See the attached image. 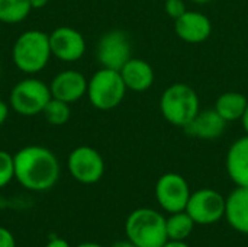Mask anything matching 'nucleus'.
<instances>
[{"mask_svg":"<svg viewBox=\"0 0 248 247\" xmlns=\"http://www.w3.org/2000/svg\"><path fill=\"white\" fill-rule=\"evenodd\" d=\"M15 179L28 191L45 192L60 179V162L44 146H26L13 154Z\"/></svg>","mask_w":248,"mask_h":247,"instance_id":"1","label":"nucleus"},{"mask_svg":"<svg viewBox=\"0 0 248 247\" xmlns=\"http://www.w3.org/2000/svg\"><path fill=\"white\" fill-rule=\"evenodd\" d=\"M49 35L39 29L22 32L12 48V60L17 70L25 74H36L42 71L51 58Z\"/></svg>","mask_w":248,"mask_h":247,"instance_id":"2","label":"nucleus"},{"mask_svg":"<svg viewBox=\"0 0 248 247\" xmlns=\"http://www.w3.org/2000/svg\"><path fill=\"white\" fill-rule=\"evenodd\" d=\"M125 234L138 247H161L169 239L166 231V217L151 208L132 211L125 221Z\"/></svg>","mask_w":248,"mask_h":247,"instance_id":"3","label":"nucleus"},{"mask_svg":"<svg viewBox=\"0 0 248 247\" xmlns=\"http://www.w3.org/2000/svg\"><path fill=\"white\" fill-rule=\"evenodd\" d=\"M160 109L166 121L185 128L201 111L199 96L190 86L174 83L163 92Z\"/></svg>","mask_w":248,"mask_h":247,"instance_id":"4","label":"nucleus"},{"mask_svg":"<svg viewBox=\"0 0 248 247\" xmlns=\"http://www.w3.org/2000/svg\"><path fill=\"white\" fill-rule=\"evenodd\" d=\"M126 86L119 71L100 68L87 83V98L99 111H110L119 106L126 93Z\"/></svg>","mask_w":248,"mask_h":247,"instance_id":"5","label":"nucleus"},{"mask_svg":"<svg viewBox=\"0 0 248 247\" xmlns=\"http://www.w3.org/2000/svg\"><path fill=\"white\" fill-rule=\"evenodd\" d=\"M51 98L49 84H45L36 77H26L13 86L9 96V105L10 109L19 115L33 116L42 114Z\"/></svg>","mask_w":248,"mask_h":247,"instance_id":"6","label":"nucleus"},{"mask_svg":"<svg viewBox=\"0 0 248 247\" xmlns=\"http://www.w3.org/2000/svg\"><path fill=\"white\" fill-rule=\"evenodd\" d=\"M227 199L215 189H199L190 194L186 205V213L195 221V224L211 226L221 221L225 217Z\"/></svg>","mask_w":248,"mask_h":247,"instance_id":"7","label":"nucleus"},{"mask_svg":"<svg viewBox=\"0 0 248 247\" xmlns=\"http://www.w3.org/2000/svg\"><path fill=\"white\" fill-rule=\"evenodd\" d=\"M67 166L73 179L83 185L97 183L105 173V160L102 154L90 146L76 147L68 154Z\"/></svg>","mask_w":248,"mask_h":247,"instance_id":"8","label":"nucleus"},{"mask_svg":"<svg viewBox=\"0 0 248 247\" xmlns=\"http://www.w3.org/2000/svg\"><path fill=\"white\" fill-rule=\"evenodd\" d=\"M96 57L103 68L119 71L132 58V47L128 35L118 29L103 33L96 47Z\"/></svg>","mask_w":248,"mask_h":247,"instance_id":"9","label":"nucleus"},{"mask_svg":"<svg viewBox=\"0 0 248 247\" xmlns=\"http://www.w3.org/2000/svg\"><path fill=\"white\" fill-rule=\"evenodd\" d=\"M190 194L189 183L179 173H166L155 183V199L169 214L185 211Z\"/></svg>","mask_w":248,"mask_h":247,"instance_id":"10","label":"nucleus"},{"mask_svg":"<svg viewBox=\"0 0 248 247\" xmlns=\"http://www.w3.org/2000/svg\"><path fill=\"white\" fill-rule=\"evenodd\" d=\"M49 35L51 52L64 63H74L86 52V39L71 26H58Z\"/></svg>","mask_w":248,"mask_h":247,"instance_id":"11","label":"nucleus"},{"mask_svg":"<svg viewBox=\"0 0 248 247\" xmlns=\"http://www.w3.org/2000/svg\"><path fill=\"white\" fill-rule=\"evenodd\" d=\"M89 80L77 70H62L49 83L51 96L67 103L80 100L87 93Z\"/></svg>","mask_w":248,"mask_h":247,"instance_id":"12","label":"nucleus"},{"mask_svg":"<svg viewBox=\"0 0 248 247\" xmlns=\"http://www.w3.org/2000/svg\"><path fill=\"white\" fill-rule=\"evenodd\" d=\"M174 31L180 39L190 44H199L209 38L212 32V23L203 13L187 10L179 19H176Z\"/></svg>","mask_w":248,"mask_h":247,"instance_id":"13","label":"nucleus"},{"mask_svg":"<svg viewBox=\"0 0 248 247\" xmlns=\"http://www.w3.org/2000/svg\"><path fill=\"white\" fill-rule=\"evenodd\" d=\"M227 121L214 109L199 111V114L183 128L187 135L202 138V140H215L221 137L227 128Z\"/></svg>","mask_w":248,"mask_h":247,"instance_id":"14","label":"nucleus"},{"mask_svg":"<svg viewBox=\"0 0 248 247\" xmlns=\"http://www.w3.org/2000/svg\"><path fill=\"white\" fill-rule=\"evenodd\" d=\"M225 218L238 233L248 234V186H237L225 204Z\"/></svg>","mask_w":248,"mask_h":247,"instance_id":"15","label":"nucleus"},{"mask_svg":"<svg viewBox=\"0 0 248 247\" xmlns=\"http://www.w3.org/2000/svg\"><path fill=\"white\" fill-rule=\"evenodd\" d=\"M225 166L228 176L237 186H248V135L230 147Z\"/></svg>","mask_w":248,"mask_h":247,"instance_id":"16","label":"nucleus"},{"mask_svg":"<svg viewBox=\"0 0 248 247\" xmlns=\"http://www.w3.org/2000/svg\"><path fill=\"white\" fill-rule=\"evenodd\" d=\"M126 89L134 92H145L154 83V70L153 67L141 60L131 58L121 70H119Z\"/></svg>","mask_w":248,"mask_h":247,"instance_id":"17","label":"nucleus"},{"mask_svg":"<svg viewBox=\"0 0 248 247\" xmlns=\"http://www.w3.org/2000/svg\"><path fill=\"white\" fill-rule=\"evenodd\" d=\"M248 105V99L240 92H227L222 93L215 103V111L227 121L232 122L241 119L246 108Z\"/></svg>","mask_w":248,"mask_h":247,"instance_id":"18","label":"nucleus"},{"mask_svg":"<svg viewBox=\"0 0 248 247\" xmlns=\"http://www.w3.org/2000/svg\"><path fill=\"white\" fill-rule=\"evenodd\" d=\"M195 229V221L186 211L173 213L166 218V231L169 240H186Z\"/></svg>","mask_w":248,"mask_h":247,"instance_id":"19","label":"nucleus"},{"mask_svg":"<svg viewBox=\"0 0 248 247\" xmlns=\"http://www.w3.org/2000/svg\"><path fill=\"white\" fill-rule=\"evenodd\" d=\"M32 12L29 0H0V22L15 25L23 22Z\"/></svg>","mask_w":248,"mask_h":247,"instance_id":"20","label":"nucleus"},{"mask_svg":"<svg viewBox=\"0 0 248 247\" xmlns=\"http://www.w3.org/2000/svg\"><path fill=\"white\" fill-rule=\"evenodd\" d=\"M42 115H44L45 121L51 125H55V127L64 125L68 122V119L71 116L70 103L62 102L55 98H51L49 102L46 103V106L44 108Z\"/></svg>","mask_w":248,"mask_h":247,"instance_id":"21","label":"nucleus"},{"mask_svg":"<svg viewBox=\"0 0 248 247\" xmlns=\"http://www.w3.org/2000/svg\"><path fill=\"white\" fill-rule=\"evenodd\" d=\"M15 179V160L13 154L0 150V189L7 186Z\"/></svg>","mask_w":248,"mask_h":247,"instance_id":"22","label":"nucleus"},{"mask_svg":"<svg viewBox=\"0 0 248 247\" xmlns=\"http://www.w3.org/2000/svg\"><path fill=\"white\" fill-rule=\"evenodd\" d=\"M164 9H166L167 15H169L170 17H173L174 20L179 19L182 15H185V13L187 12L186 4H185L183 0H166Z\"/></svg>","mask_w":248,"mask_h":247,"instance_id":"23","label":"nucleus"},{"mask_svg":"<svg viewBox=\"0 0 248 247\" xmlns=\"http://www.w3.org/2000/svg\"><path fill=\"white\" fill-rule=\"evenodd\" d=\"M0 247H16L15 236L6 227L0 226Z\"/></svg>","mask_w":248,"mask_h":247,"instance_id":"24","label":"nucleus"},{"mask_svg":"<svg viewBox=\"0 0 248 247\" xmlns=\"http://www.w3.org/2000/svg\"><path fill=\"white\" fill-rule=\"evenodd\" d=\"M9 112H10V105L6 103L4 100H0V125H3L7 121Z\"/></svg>","mask_w":248,"mask_h":247,"instance_id":"25","label":"nucleus"},{"mask_svg":"<svg viewBox=\"0 0 248 247\" xmlns=\"http://www.w3.org/2000/svg\"><path fill=\"white\" fill-rule=\"evenodd\" d=\"M45 247H71L68 245V242L67 240H64V239H61V237H55V239H51Z\"/></svg>","mask_w":248,"mask_h":247,"instance_id":"26","label":"nucleus"},{"mask_svg":"<svg viewBox=\"0 0 248 247\" xmlns=\"http://www.w3.org/2000/svg\"><path fill=\"white\" fill-rule=\"evenodd\" d=\"M161 247H190L185 240H167Z\"/></svg>","mask_w":248,"mask_h":247,"instance_id":"27","label":"nucleus"},{"mask_svg":"<svg viewBox=\"0 0 248 247\" xmlns=\"http://www.w3.org/2000/svg\"><path fill=\"white\" fill-rule=\"evenodd\" d=\"M29 3H31L32 10H35V9H42V7H45V6L48 4V0H29Z\"/></svg>","mask_w":248,"mask_h":247,"instance_id":"28","label":"nucleus"},{"mask_svg":"<svg viewBox=\"0 0 248 247\" xmlns=\"http://www.w3.org/2000/svg\"><path fill=\"white\" fill-rule=\"evenodd\" d=\"M112 247H138V246H135L132 242H129V240L126 239V240H122V242H116V243H115Z\"/></svg>","mask_w":248,"mask_h":247,"instance_id":"29","label":"nucleus"},{"mask_svg":"<svg viewBox=\"0 0 248 247\" xmlns=\"http://www.w3.org/2000/svg\"><path fill=\"white\" fill-rule=\"evenodd\" d=\"M241 121H243V127H244V130H246V132H247L248 135V105L247 108H246V112H244L243 118H241Z\"/></svg>","mask_w":248,"mask_h":247,"instance_id":"30","label":"nucleus"},{"mask_svg":"<svg viewBox=\"0 0 248 247\" xmlns=\"http://www.w3.org/2000/svg\"><path fill=\"white\" fill-rule=\"evenodd\" d=\"M76 247H103L102 245H97V243H81Z\"/></svg>","mask_w":248,"mask_h":247,"instance_id":"31","label":"nucleus"},{"mask_svg":"<svg viewBox=\"0 0 248 247\" xmlns=\"http://www.w3.org/2000/svg\"><path fill=\"white\" fill-rule=\"evenodd\" d=\"M192 1H195V3H198V4H205V3H209V1H212V0H192Z\"/></svg>","mask_w":248,"mask_h":247,"instance_id":"32","label":"nucleus"},{"mask_svg":"<svg viewBox=\"0 0 248 247\" xmlns=\"http://www.w3.org/2000/svg\"><path fill=\"white\" fill-rule=\"evenodd\" d=\"M0 77H1V67H0Z\"/></svg>","mask_w":248,"mask_h":247,"instance_id":"33","label":"nucleus"}]
</instances>
